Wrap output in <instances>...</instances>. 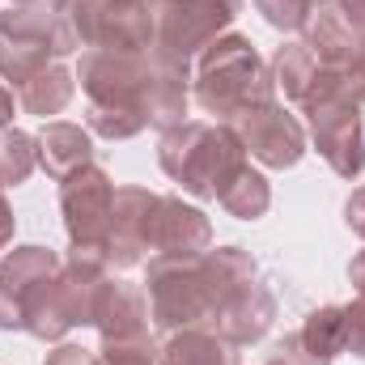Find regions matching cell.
I'll return each instance as SVG.
<instances>
[{
    "label": "cell",
    "mask_w": 365,
    "mask_h": 365,
    "mask_svg": "<svg viewBox=\"0 0 365 365\" xmlns=\"http://www.w3.org/2000/svg\"><path fill=\"white\" fill-rule=\"evenodd\" d=\"M149 314L162 336H175L187 327H217V306H221V276L212 255H153L149 280H145Z\"/></svg>",
    "instance_id": "obj_4"
},
{
    "label": "cell",
    "mask_w": 365,
    "mask_h": 365,
    "mask_svg": "<svg viewBox=\"0 0 365 365\" xmlns=\"http://www.w3.org/2000/svg\"><path fill=\"white\" fill-rule=\"evenodd\" d=\"M9 4H51V9H68L73 13V0H9Z\"/></svg>",
    "instance_id": "obj_36"
},
{
    "label": "cell",
    "mask_w": 365,
    "mask_h": 365,
    "mask_svg": "<svg viewBox=\"0 0 365 365\" xmlns=\"http://www.w3.org/2000/svg\"><path fill=\"white\" fill-rule=\"evenodd\" d=\"M336 4H340V13L349 17V26L365 38V0H336Z\"/></svg>",
    "instance_id": "obj_33"
},
{
    "label": "cell",
    "mask_w": 365,
    "mask_h": 365,
    "mask_svg": "<svg viewBox=\"0 0 365 365\" xmlns=\"http://www.w3.org/2000/svg\"><path fill=\"white\" fill-rule=\"evenodd\" d=\"M98 365H158V340H153V331L123 336V340H102Z\"/></svg>",
    "instance_id": "obj_25"
},
{
    "label": "cell",
    "mask_w": 365,
    "mask_h": 365,
    "mask_svg": "<svg viewBox=\"0 0 365 365\" xmlns=\"http://www.w3.org/2000/svg\"><path fill=\"white\" fill-rule=\"evenodd\" d=\"M242 13V0H149L153 17V56L162 64L191 68L195 56L221 38L234 17Z\"/></svg>",
    "instance_id": "obj_9"
},
{
    "label": "cell",
    "mask_w": 365,
    "mask_h": 365,
    "mask_svg": "<svg viewBox=\"0 0 365 365\" xmlns=\"http://www.w3.org/2000/svg\"><path fill=\"white\" fill-rule=\"evenodd\" d=\"M191 98L217 123H238L242 115L276 102V81L247 34H221L195 56Z\"/></svg>",
    "instance_id": "obj_2"
},
{
    "label": "cell",
    "mask_w": 365,
    "mask_h": 365,
    "mask_svg": "<svg viewBox=\"0 0 365 365\" xmlns=\"http://www.w3.org/2000/svg\"><path fill=\"white\" fill-rule=\"evenodd\" d=\"M158 195L149 187H115L110 204V234H106V268H136L149 259V234H153Z\"/></svg>",
    "instance_id": "obj_13"
},
{
    "label": "cell",
    "mask_w": 365,
    "mask_h": 365,
    "mask_svg": "<svg viewBox=\"0 0 365 365\" xmlns=\"http://www.w3.org/2000/svg\"><path fill=\"white\" fill-rule=\"evenodd\" d=\"M77 81L90 98V132L132 140L149 123L175 128L191 102V68L162 64L153 51H81Z\"/></svg>",
    "instance_id": "obj_1"
},
{
    "label": "cell",
    "mask_w": 365,
    "mask_h": 365,
    "mask_svg": "<svg viewBox=\"0 0 365 365\" xmlns=\"http://www.w3.org/2000/svg\"><path fill=\"white\" fill-rule=\"evenodd\" d=\"M4 128H13V93L0 86V132Z\"/></svg>",
    "instance_id": "obj_35"
},
{
    "label": "cell",
    "mask_w": 365,
    "mask_h": 365,
    "mask_svg": "<svg viewBox=\"0 0 365 365\" xmlns=\"http://www.w3.org/2000/svg\"><path fill=\"white\" fill-rule=\"evenodd\" d=\"M217 204H221L230 217H238V221H259V217L272 208V182L264 179L259 170H251V162H247V166L238 170V179L217 195Z\"/></svg>",
    "instance_id": "obj_21"
},
{
    "label": "cell",
    "mask_w": 365,
    "mask_h": 365,
    "mask_svg": "<svg viewBox=\"0 0 365 365\" xmlns=\"http://www.w3.org/2000/svg\"><path fill=\"white\" fill-rule=\"evenodd\" d=\"M81 51L68 9L51 4H9L0 9V77L21 90L47 64Z\"/></svg>",
    "instance_id": "obj_5"
},
{
    "label": "cell",
    "mask_w": 365,
    "mask_h": 365,
    "mask_svg": "<svg viewBox=\"0 0 365 365\" xmlns=\"http://www.w3.org/2000/svg\"><path fill=\"white\" fill-rule=\"evenodd\" d=\"M302 43L310 47V56L319 60V68H349L357 56L361 34L349 26V17L340 13L336 0H314L306 26H302Z\"/></svg>",
    "instance_id": "obj_16"
},
{
    "label": "cell",
    "mask_w": 365,
    "mask_h": 365,
    "mask_svg": "<svg viewBox=\"0 0 365 365\" xmlns=\"http://www.w3.org/2000/svg\"><path fill=\"white\" fill-rule=\"evenodd\" d=\"M158 365H238V353L225 336L208 327H187L166 336V344L158 349Z\"/></svg>",
    "instance_id": "obj_19"
},
{
    "label": "cell",
    "mask_w": 365,
    "mask_h": 365,
    "mask_svg": "<svg viewBox=\"0 0 365 365\" xmlns=\"http://www.w3.org/2000/svg\"><path fill=\"white\" fill-rule=\"evenodd\" d=\"M110 204H115V182L102 166H86L68 175L60 187V212L73 251H90L106 259V234H110Z\"/></svg>",
    "instance_id": "obj_11"
},
{
    "label": "cell",
    "mask_w": 365,
    "mask_h": 365,
    "mask_svg": "<svg viewBox=\"0 0 365 365\" xmlns=\"http://www.w3.org/2000/svg\"><path fill=\"white\" fill-rule=\"evenodd\" d=\"M43 365H98V353L81 349V344H60L56 353H47Z\"/></svg>",
    "instance_id": "obj_30"
},
{
    "label": "cell",
    "mask_w": 365,
    "mask_h": 365,
    "mask_svg": "<svg viewBox=\"0 0 365 365\" xmlns=\"http://www.w3.org/2000/svg\"><path fill=\"white\" fill-rule=\"evenodd\" d=\"M73 30L86 51H149V0H73Z\"/></svg>",
    "instance_id": "obj_10"
},
{
    "label": "cell",
    "mask_w": 365,
    "mask_h": 365,
    "mask_svg": "<svg viewBox=\"0 0 365 365\" xmlns=\"http://www.w3.org/2000/svg\"><path fill=\"white\" fill-rule=\"evenodd\" d=\"M208 255H212L217 276H221V306H217V327L212 331L225 336L234 349L264 340L276 319V297L264 272H259V264L242 247H217Z\"/></svg>",
    "instance_id": "obj_8"
},
{
    "label": "cell",
    "mask_w": 365,
    "mask_h": 365,
    "mask_svg": "<svg viewBox=\"0 0 365 365\" xmlns=\"http://www.w3.org/2000/svg\"><path fill=\"white\" fill-rule=\"evenodd\" d=\"M349 280H353L357 297H365V251H357V255H353V264H349Z\"/></svg>",
    "instance_id": "obj_34"
},
{
    "label": "cell",
    "mask_w": 365,
    "mask_h": 365,
    "mask_svg": "<svg viewBox=\"0 0 365 365\" xmlns=\"http://www.w3.org/2000/svg\"><path fill=\"white\" fill-rule=\"evenodd\" d=\"M60 255L51 247H13L0 255V331H26V302L30 293L60 272Z\"/></svg>",
    "instance_id": "obj_14"
},
{
    "label": "cell",
    "mask_w": 365,
    "mask_h": 365,
    "mask_svg": "<svg viewBox=\"0 0 365 365\" xmlns=\"http://www.w3.org/2000/svg\"><path fill=\"white\" fill-rule=\"evenodd\" d=\"M297 106L310 119V145L319 149V158L340 179H357L365 170V128H361V102L349 93L344 73L340 68H319Z\"/></svg>",
    "instance_id": "obj_6"
},
{
    "label": "cell",
    "mask_w": 365,
    "mask_h": 365,
    "mask_svg": "<svg viewBox=\"0 0 365 365\" xmlns=\"http://www.w3.org/2000/svg\"><path fill=\"white\" fill-rule=\"evenodd\" d=\"M268 68H272L276 90L284 93L289 102H302V93L310 90V81H314V73H319V60L310 56L306 43H284V47H276V56H272Z\"/></svg>",
    "instance_id": "obj_22"
},
{
    "label": "cell",
    "mask_w": 365,
    "mask_h": 365,
    "mask_svg": "<svg viewBox=\"0 0 365 365\" xmlns=\"http://www.w3.org/2000/svg\"><path fill=\"white\" fill-rule=\"evenodd\" d=\"M73 90H77V73H68L60 60L47 64L43 73H34L21 90H17V102L26 115H38V119H51L60 115L68 102H73Z\"/></svg>",
    "instance_id": "obj_20"
},
{
    "label": "cell",
    "mask_w": 365,
    "mask_h": 365,
    "mask_svg": "<svg viewBox=\"0 0 365 365\" xmlns=\"http://www.w3.org/2000/svg\"><path fill=\"white\" fill-rule=\"evenodd\" d=\"M106 259L90 251H73L60 272L47 276L26 302V331L34 340H64L73 327H93L98 297L106 289Z\"/></svg>",
    "instance_id": "obj_7"
},
{
    "label": "cell",
    "mask_w": 365,
    "mask_h": 365,
    "mask_svg": "<svg viewBox=\"0 0 365 365\" xmlns=\"http://www.w3.org/2000/svg\"><path fill=\"white\" fill-rule=\"evenodd\" d=\"M34 166H38V136L21 128H4L0 132V182L17 187L34 175Z\"/></svg>",
    "instance_id": "obj_24"
},
{
    "label": "cell",
    "mask_w": 365,
    "mask_h": 365,
    "mask_svg": "<svg viewBox=\"0 0 365 365\" xmlns=\"http://www.w3.org/2000/svg\"><path fill=\"white\" fill-rule=\"evenodd\" d=\"M158 162L170 179L195 200H217L238 170L247 166V149L230 123H195L182 119L162 132L158 140Z\"/></svg>",
    "instance_id": "obj_3"
},
{
    "label": "cell",
    "mask_w": 365,
    "mask_h": 365,
    "mask_svg": "<svg viewBox=\"0 0 365 365\" xmlns=\"http://www.w3.org/2000/svg\"><path fill=\"white\" fill-rule=\"evenodd\" d=\"M344 353L365 357V297L344 306Z\"/></svg>",
    "instance_id": "obj_28"
},
{
    "label": "cell",
    "mask_w": 365,
    "mask_h": 365,
    "mask_svg": "<svg viewBox=\"0 0 365 365\" xmlns=\"http://www.w3.org/2000/svg\"><path fill=\"white\" fill-rule=\"evenodd\" d=\"M344 225H349L357 238H365V187H357V191L344 200Z\"/></svg>",
    "instance_id": "obj_31"
},
{
    "label": "cell",
    "mask_w": 365,
    "mask_h": 365,
    "mask_svg": "<svg viewBox=\"0 0 365 365\" xmlns=\"http://www.w3.org/2000/svg\"><path fill=\"white\" fill-rule=\"evenodd\" d=\"M255 9L264 13V21L272 30H284V34H302L314 0H255Z\"/></svg>",
    "instance_id": "obj_26"
},
{
    "label": "cell",
    "mask_w": 365,
    "mask_h": 365,
    "mask_svg": "<svg viewBox=\"0 0 365 365\" xmlns=\"http://www.w3.org/2000/svg\"><path fill=\"white\" fill-rule=\"evenodd\" d=\"M297 336L306 340L310 353H319L323 361H336L344 353V306H319V310H310Z\"/></svg>",
    "instance_id": "obj_23"
},
{
    "label": "cell",
    "mask_w": 365,
    "mask_h": 365,
    "mask_svg": "<svg viewBox=\"0 0 365 365\" xmlns=\"http://www.w3.org/2000/svg\"><path fill=\"white\" fill-rule=\"evenodd\" d=\"M247 149V158H255L268 170H293L306 158V128L297 123V115H289L280 102H268L251 115H242L238 123H230Z\"/></svg>",
    "instance_id": "obj_12"
},
{
    "label": "cell",
    "mask_w": 365,
    "mask_h": 365,
    "mask_svg": "<svg viewBox=\"0 0 365 365\" xmlns=\"http://www.w3.org/2000/svg\"><path fill=\"white\" fill-rule=\"evenodd\" d=\"M268 365H331V361H323L319 353H310V349H306V340L293 331V336H284V340L272 349Z\"/></svg>",
    "instance_id": "obj_27"
},
{
    "label": "cell",
    "mask_w": 365,
    "mask_h": 365,
    "mask_svg": "<svg viewBox=\"0 0 365 365\" xmlns=\"http://www.w3.org/2000/svg\"><path fill=\"white\" fill-rule=\"evenodd\" d=\"M149 297L145 289L128 284V280H106L98 310H93V327L102 340H123V336H145L149 331Z\"/></svg>",
    "instance_id": "obj_17"
},
{
    "label": "cell",
    "mask_w": 365,
    "mask_h": 365,
    "mask_svg": "<svg viewBox=\"0 0 365 365\" xmlns=\"http://www.w3.org/2000/svg\"><path fill=\"white\" fill-rule=\"evenodd\" d=\"M38 166H43V170H47L56 182H64L68 175H77V170L93 166L90 128L51 119V123L38 132Z\"/></svg>",
    "instance_id": "obj_18"
},
{
    "label": "cell",
    "mask_w": 365,
    "mask_h": 365,
    "mask_svg": "<svg viewBox=\"0 0 365 365\" xmlns=\"http://www.w3.org/2000/svg\"><path fill=\"white\" fill-rule=\"evenodd\" d=\"M340 73H344V81H349V93H353V98L365 106V38L357 43L353 64H349V68H340Z\"/></svg>",
    "instance_id": "obj_29"
},
{
    "label": "cell",
    "mask_w": 365,
    "mask_h": 365,
    "mask_svg": "<svg viewBox=\"0 0 365 365\" xmlns=\"http://www.w3.org/2000/svg\"><path fill=\"white\" fill-rule=\"evenodd\" d=\"M13 230H17V217H13V208H9V200H4V182H0V251H9Z\"/></svg>",
    "instance_id": "obj_32"
},
{
    "label": "cell",
    "mask_w": 365,
    "mask_h": 365,
    "mask_svg": "<svg viewBox=\"0 0 365 365\" xmlns=\"http://www.w3.org/2000/svg\"><path fill=\"white\" fill-rule=\"evenodd\" d=\"M153 255H204L212 251V225L195 204H182L179 195H158L153 212V234H149Z\"/></svg>",
    "instance_id": "obj_15"
}]
</instances>
